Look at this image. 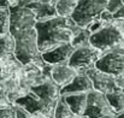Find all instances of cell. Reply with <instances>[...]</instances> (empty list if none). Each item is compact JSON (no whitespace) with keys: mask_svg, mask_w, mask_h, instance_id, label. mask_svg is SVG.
Segmentation results:
<instances>
[{"mask_svg":"<svg viewBox=\"0 0 124 118\" xmlns=\"http://www.w3.org/2000/svg\"><path fill=\"white\" fill-rule=\"evenodd\" d=\"M35 29L38 34L39 51L41 53L53 49L54 47L70 43L74 36L82 30L71 17L60 16L43 22H36Z\"/></svg>","mask_w":124,"mask_h":118,"instance_id":"6da1fadb","label":"cell"},{"mask_svg":"<svg viewBox=\"0 0 124 118\" xmlns=\"http://www.w3.org/2000/svg\"><path fill=\"white\" fill-rule=\"evenodd\" d=\"M15 57L24 65L27 63H43L38 46V34L35 28H29L15 33Z\"/></svg>","mask_w":124,"mask_h":118,"instance_id":"7a4b0ae2","label":"cell"},{"mask_svg":"<svg viewBox=\"0 0 124 118\" xmlns=\"http://www.w3.org/2000/svg\"><path fill=\"white\" fill-rule=\"evenodd\" d=\"M107 0H78L71 18L81 28H87L106 8Z\"/></svg>","mask_w":124,"mask_h":118,"instance_id":"3957f363","label":"cell"},{"mask_svg":"<svg viewBox=\"0 0 124 118\" xmlns=\"http://www.w3.org/2000/svg\"><path fill=\"white\" fill-rule=\"evenodd\" d=\"M122 40H124V35L116 28V25L112 23V21L107 24H105L100 30L90 34L89 43L98 48L99 51L104 53L112 51Z\"/></svg>","mask_w":124,"mask_h":118,"instance_id":"277c9868","label":"cell"},{"mask_svg":"<svg viewBox=\"0 0 124 118\" xmlns=\"http://www.w3.org/2000/svg\"><path fill=\"white\" fill-rule=\"evenodd\" d=\"M27 0H17L15 6L8 7L10 10V34L29 28H35L36 19L33 11L25 6Z\"/></svg>","mask_w":124,"mask_h":118,"instance_id":"5b68a950","label":"cell"},{"mask_svg":"<svg viewBox=\"0 0 124 118\" xmlns=\"http://www.w3.org/2000/svg\"><path fill=\"white\" fill-rule=\"evenodd\" d=\"M39 99L43 109V115L53 118L55 105L60 98V87L57 86L52 79H48L39 86L30 89Z\"/></svg>","mask_w":124,"mask_h":118,"instance_id":"8992f818","label":"cell"},{"mask_svg":"<svg viewBox=\"0 0 124 118\" xmlns=\"http://www.w3.org/2000/svg\"><path fill=\"white\" fill-rule=\"evenodd\" d=\"M101 55H102L101 51L93 47L92 45H88L74 49L68 65L71 66L74 70H76L77 74H85L87 70L94 68L95 63Z\"/></svg>","mask_w":124,"mask_h":118,"instance_id":"52a82bcc","label":"cell"},{"mask_svg":"<svg viewBox=\"0 0 124 118\" xmlns=\"http://www.w3.org/2000/svg\"><path fill=\"white\" fill-rule=\"evenodd\" d=\"M113 115H116V113L108 105L105 94H102L98 90H94V89L87 93V107H85L83 116L94 118H105L108 116H113Z\"/></svg>","mask_w":124,"mask_h":118,"instance_id":"ba28073f","label":"cell"},{"mask_svg":"<svg viewBox=\"0 0 124 118\" xmlns=\"http://www.w3.org/2000/svg\"><path fill=\"white\" fill-rule=\"evenodd\" d=\"M94 68L112 76H117L124 71V54L115 51L106 52L98 59Z\"/></svg>","mask_w":124,"mask_h":118,"instance_id":"9c48e42d","label":"cell"},{"mask_svg":"<svg viewBox=\"0 0 124 118\" xmlns=\"http://www.w3.org/2000/svg\"><path fill=\"white\" fill-rule=\"evenodd\" d=\"M85 75L92 81L93 89L98 90V92H100L105 95L110 94V93H113V92L119 89L116 86L115 76H112L110 74H106L104 71H100L96 68H92V69L87 70Z\"/></svg>","mask_w":124,"mask_h":118,"instance_id":"30bf717a","label":"cell"},{"mask_svg":"<svg viewBox=\"0 0 124 118\" xmlns=\"http://www.w3.org/2000/svg\"><path fill=\"white\" fill-rule=\"evenodd\" d=\"M74 49L75 48L71 46V43H65V45L54 47L53 49H49L47 52L41 53V58L45 63H47L49 65L68 64Z\"/></svg>","mask_w":124,"mask_h":118,"instance_id":"8fae6325","label":"cell"},{"mask_svg":"<svg viewBox=\"0 0 124 118\" xmlns=\"http://www.w3.org/2000/svg\"><path fill=\"white\" fill-rule=\"evenodd\" d=\"M90 90H93V84L89 77L85 74H77L70 83L60 88V95L88 93Z\"/></svg>","mask_w":124,"mask_h":118,"instance_id":"7c38bea8","label":"cell"},{"mask_svg":"<svg viewBox=\"0 0 124 118\" xmlns=\"http://www.w3.org/2000/svg\"><path fill=\"white\" fill-rule=\"evenodd\" d=\"M25 6L33 11L36 22H43L58 16L55 7L52 4H43L36 0H27Z\"/></svg>","mask_w":124,"mask_h":118,"instance_id":"4fadbf2b","label":"cell"},{"mask_svg":"<svg viewBox=\"0 0 124 118\" xmlns=\"http://www.w3.org/2000/svg\"><path fill=\"white\" fill-rule=\"evenodd\" d=\"M77 75V71L74 70L71 66H69L68 64H62V65H52V70H51V77L52 81L59 86L60 88L66 86L68 83H70L74 77Z\"/></svg>","mask_w":124,"mask_h":118,"instance_id":"5bb4252c","label":"cell"},{"mask_svg":"<svg viewBox=\"0 0 124 118\" xmlns=\"http://www.w3.org/2000/svg\"><path fill=\"white\" fill-rule=\"evenodd\" d=\"M63 96L75 116H83L87 107V93L68 94Z\"/></svg>","mask_w":124,"mask_h":118,"instance_id":"9a60e30c","label":"cell"},{"mask_svg":"<svg viewBox=\"0 0 124 118\" xmlns=\"http://www.w3.org/2000/svg\"><path fill=\"white\" fill-rule=\"evenodd\" d=\"M78 0H57L54 4L57 15L60 17H71Z\"/></svg>","mask_w":124,"mask_h":118,"instance_id":"2e32d148","label":"cell"},{"mask_svg":"<svg viewBox=\"0 0 124 118\" xmlns=\"http://www.w3.org/2000/svg\"><path fill=\"white\" fill-rule=\"evenodd\" d=\"M105 96H106L107 102H108V105L111 106V109L113 110L115 113L124 111V93L121 89H118L113 93L106 94Z\"/></svg>","mask_w":124,"mask_h":118,"instance_id":"e0dca14e","label":"cell"},{"mask_svg":"<svg viewBox=\"0 0 124 118\" xmlns=\"http://www.w3.org/2000/svg\"><path fill=\"white\" fill-rule=\"evenodd\" d=\"M15 52V39L10 33L0 35V57L6 54H13Z\"/></svg>","mask_w":124,"mask_h":118,"instance_id":"ac0fdd59","label":"cell"},{"mask_svg":"<svg viewBox=\"0 0 124 118\" xmlns=\"http://www.w3.org/2000/svg\"><path fill=\"white\" fill-rule=\"evenodd\" d=\"M75 116L72 113V111L70 110V107L68 106L65 99L63 95H60L57 105H55V109H54V115L53 118H72Z\"/></svg>","mask_w":124,"mask_h":118,"instance_id":"d6986e66","label":"cell"},{"mask_svg":"<svg viewBox=\"0 0 124 118\" xmlns=\"http://www.w3.org/2000/svg\"><path fill=\"white\" fill-rule=\"evenodd\" d=\"M89 38H90V31L87 28H82V30L74 36V39L70 43L75 49L80 48V47H84V46L90 45L89 43Z\"/></svg>","mask_w":124,"mask_h":118,"instance_id":"ffe728a7","label":"cell"},{"mask_svg":"<svg viewBox=\"0 0 124 118\" xmlns=\"http://www.w3.org/2000/svg\"><path fill=\"white\" fill-rule=\"evenodd\" d=\"M10 33V10L0 8V35Z\"/></svg>","mask_w":124,"mask_h":118,"instance_id":"44dd1931","label":"cell"},{"mask_svg":"<svg viewBox=\"0 0 124 118\" xmlns=\"http://www.w3.org/2000/svg\"><path fill=\"white\" fill-rule=\"evenodd\" d=\"M123 6V1L122 0H107V4H106V10L110 11L112 15L118 11L121 7Z\"/></svg>","mask_w":124,"mask_h":118,"instance_id":"7402d4cb","label":"cell"},{"mask_svg":"<svg viewBox=\"0 0 124 118\" xmlns=\"http://www.w3.org/2000/svg\"><path fill=\"white\" fill-rule=\"evenodd\" d=\"M105 24H107V23H105V22H102V21H100L99 18H96V19H94L88 27H87V29L90 31V34H93V33H95V31H98V30H100Z\"/></svg>","mask_w":124,"mask_h":118,"instance_id":"603a6c76","label":"cell"},{"mask_svg":"<svg viewBox=\"0 0 124 118\" xmlns=\"http://www.w3.org/2000/svg\"><path fill=\"white\" fill-rule=\"evenodd\" d=\"M0 118H16L13 105L10 107H2L0 109Z\"/></svg>","mask_w":124,"mask_h":118,"instance_id":"cb8c5ba5","label":"cell"},{"mask_svg":"<svg viewBox=\"0 0 124 118\" xmlns=\"http://www.w3.org/2000/svg\"><path fill=\"white\" fill-rule=\"evenodd\" d=\"M10 106H12L11 101L8 100L6 93L0 88V109H2V107H10Z\"/></svg>","mask_w":124,"mask_h":118,"instance_id":"d4e9b609","label":"cell"},{"mask_svg":"<svg viewBox=\"0 0 124 118\" xmlns=\"http://www.w3.org/2000/svg\"><path fill=\"white\" fill-rule=\"evenodd\" d=\"M99 19L100 21H102V22H105V23H110L112 19H113V15L110 12V11H107L106 8L99 15Z\"/></svg>","mask_w":124,"mask_h":118,"instance_id":"484cf974","label":"cell"},{"mask_svg":"<svg viewBox=\"0 0 124 118\" xmlns=\"http://www.w3.org/2000/svg\"><path fill=\"white\" fill-rule=\"evenodd\" d=\"M113 18H121V19H124V5L113 13Z\"/></svg>","mask_w":124,"mask_h":118,"instance_id":"4316f807","label":"cell"},{"mask_svg":"<svg viewBox=\"0 0 124 118\" xmlns=\"http://www.w3.org/2000/svg\"><path fill=\"white\" fill-rule=\"evenodd\" d=\"M10 0H0V8H7Z\"/></svg>","mask_w":124,"mask_h":118,"instance_id":"83f0119b","label":"cell"},{"mask_svg":"<svg viewBox=\"0 0 124 118\" xmlns=\"http://www.w3.org/2000/svg\"><path fill=\"white\" fill-rule=\"evenodd\" d=\"M115 116L116 115H113V116H108V117H105V118H115ZM85 117V116H84ZM85 118H94V117H85Z\"/></svg>","mask_w":124,"mask_h":118,"instance_id":"f1b7e54d","label":"cell"},{"mask_svg":"<svg viewBox=\"0 0 124 118\" xmlns=\"http://www.w3.org/2000/svg\"><path fill=\"white\" fill-rule=\"evenodd\" d=\"M72 118H85L84 116H74Z\"/></svg>","mask_w":124,"mask_h":118,"instance_id":"f546056e","label":"cell"},{"mask_svg":"<svg viewBox=\"0 0 124 118\" xmlns=\"http://www.w3.org/2000/svg\"><path fill=\"white\" fill-rule=\"evenodd\" d=\"M52 1H53V4H55V1H57V0H52Z\"/></svg>","mask_w":124,"mask_h":118,"instance_id":"4dcf8cb0","label":"cell"},{"mask_svg":"<svg viewBox=\"0 0 124 118\" xmlns=\"http://www.w3.org/2000/svg\"><path fill=\"white\" fill-rule=\"evenodd\" d=\"M122 92H123V93H124V88H123V89H122Z\"/></svg>","mask_w":124,"mask_h":118,"instance_id":"1f68e13d","label":"cell"}]
</instances>
